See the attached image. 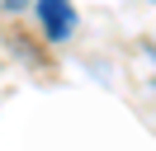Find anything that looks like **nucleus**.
Segmentation results:
<instances>
[{"label":"nucleus","mask_w":156,"mask_h":151,"mask_svg":"<svg viewBox=\"0 0 156 151\" xmlns=\"http://www.w3.org/2000/svg\"><path fill=\"white\" fill-rule=\"evenodd\" d=\"M38 19H43V33L52 43H66L71 28H76V9L71 0H38Z\"/></svg>","instance_id":"f257e3e1"}]
</instances>
